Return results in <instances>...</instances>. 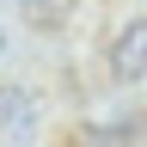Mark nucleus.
<instances>
[{
    "mask_svg": "<svg viewBox=\"0 0 147 147\" xmlns=\"http://www.w3.org/2000/svg\"><path fill=\"white\" fill-rule=\"evenodd\" d=\"M110 80H123V86L147 80V12L117 31V43H110Z\"/></svg>",
    "mask_w": 147,
    "mask_h": 147,
    "instance_id": "nucleus-1",
    "label": "nucleus"
},
{
    "mask_svg": "<svg viewBox=\"0 0 147 147\" xmlns=\"http://www.w3.org/2000/svg\"><path fill=\"white\" fill-rule=\"evenodd\" d=\"M18 12H25V25H37V31H61L67 12H74V0H18Z\"/></svg>",
    "mask_w": 147,
    "mask_h": 147,
    "instance_id": "nucleus-3",
    "label": "nucleus"
},
{
    "mask_svg": "<svg viewBox=\"0 0 147 147\" xmlns=\"http://www.w3.org/2000/svg\"><path fill=\"white\" fill-rule=\"evenodd\" d=\"M31 135H37V98L12 80V86H6V141H12V147H25Z\"/></svg>",
    "mask_w": 147,
    "mask_h": 147,
    "instance_id": "nucleus-2",
    "label": "nucleus"
}]
</instances>
